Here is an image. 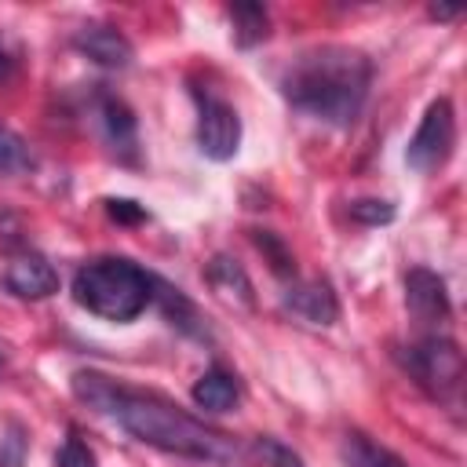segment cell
<instances>
[{
	"instance_id": "obj_1",
	"label": "cell",
	"mask_w": 467,
	"mask_h": 467,
	"mask_svg": "<svg viewBox=\"0 0 467 467\" xmlns=\"http://www.w3.org/2000/svg\"><path fill=\"white\" fill-rule=\"evenodd\" d=\"M73 394L88 409H95L99 416L113 420L120 431H128L131 438H139L142 445H153L161 452L186 456V460H204V463H226L237 452L226 434H219V431L204 427L201 420L186 416L168 398H161L153 390L124 387V383H117L102 372H77L73 376Z\"/></svg>"
},
{
	"instance_id": "obj_2",
	"label": "cell",
	"mask_w": 467,
	"mask_h": 467,
	"mask_svg": "<svg viewBox=\"0 0 467 467\" xmlns=\"http://www.w3.org/2000/svg\"><path fill=\"white\" fill-rule=\"evenodd\" d=\"M372 84V62L343 44H325L292 58L281 73V95L306 117L347 128L358 120Z\"/></svg>"
},
{
	"instance_id": "obj_3",
	"label": "cell",
	"mask_w": 467,
	"mask_h": 467,
	"mask_svg": "<svg viewBox=\"0 0 467 467\" xmlns=\"http://www.w3.org/2000/svg\"><path fill=\"white\" fill-rule=\"evenodd\" d=\"M73 299L106 321H135L153 299V277L120 255H99L73 274Z\"/></svg>"
},
{
	"instance_id": "obj_4",
	"label": "cell",
	"mask_w": 467,
	"mask_h": 467,
	"mask_svg": "<svg viewBox=\"0 0 467 467\" xmlns=\"http://www.w3.org/2000/svg\"><path fill=\"white\" fill-rule=\"evenodd\" d=\"M456 142V117H452V102L449 99H434L416 128V135L405 146V161L416 171H434L449 161Z\"/></svg>"
},
{
	"instance_id": "obj_5",
	"label": "cell",
	"mask_w": 467,
	"mask_h": 467,
	"mask_svg": "<svg viewBox=\"0 0 467 467\" xmlns=\"http://www.w3.org/2000/svg\"><path fill=\"white\" fill-rule=\"evenodd\" d=\"M405 365L438 398H449L456 390V383H460V372H463V358H460L456 343L445 339V336H427L420 347L409 350V361Z\"/></svg>"
},
{
	"instance_id": "obj_6",
	"label": "cell",
	"mask_w": 467,
	"mask_h": 467,
	"mask_svg": "<svg viewBox=\"0 0 467 467\" xmlns=\"http://www.w3.org/2000/svg\"><path fill=\"white\" fill-rule=\"evenodd\" d=\"M241 146V117L230 102L223 99H204L201 102V117H197V150L208 161H230Z\"/></svg>"
},
{
	"instance_id": "obj_7",
	"label": "cell",
	"mask_w": 467,
	"mask_h": 467,
	"mask_svg": "<svg viewBox=\"0 0 467 467\" xmlns=\"http://www.w3.org/2000/svg\"><path fill=\"white\" fill-rule=\"evenodd\" d=\"M4 285L22 296V299H47L51 292H58V274L55 266L36 255V252H22L7 263V274H4Z\"/></svg>"
},
{
	"instance_id": "obj_8",
	"label": "cell",
	"mask_w": 467,
	"mask_h": 467,
	"mask_svg": "<svg viewBox=\"0 0 467 467\" xmlns=\"http://www.w3.org/2000/svg\"><path fill=\"white\" fill-rule=\"evenodd\" d=\"M405 303L420 321H445L449 317L445 281L427 266H416L405 274Z\"/></svg>"
},
{
	"instance_id": "obj_9",
	"label": "cell",
	"mask_w": 467,
	"mask_h": 467,
	"mask_svg": "<svg viewBox=\"0 0 467 467\" xmlns=\"http://www.w3.org/2000/svg\"><path fill=\"white\" fill-rule=\"evenodd\" d=\"M77 51H84L91 62L106 66V69H124L131 66V40L124 33H117L113 26H84L77 33Z\"/></svg>"
},
{
	"instance_id": "obj_10",
	"label": "cell",
	"mask_w": 467,
	"mask_h": 467,
	"mask_svg": "<svg viewBox=\"0 0 467 467\" xmlns=\"http://www.w3.org/2000/svg\"><path fill=\"white\" fill-rule=\"evenodd\" d=\"M285 306L296 317L310 321V325H332L339 317V303H336V296H332V288L325 281H299V285H292L285 292Z\"/></svg>"
},
{
	"instance_id": "obj_11",
	"label": "cell",
	"mask_w": 467,
	"mask_h": 467,
	"mask_svg": "<svg viewBox=\"0 0 467 467\" xmlns=\"http://www.w3.org/2000/svg\"><path fill=\"white\" fill-rule=\"evenodd\" d=\"M99 120L106 131V142L113 146V153H120L124 161H135V117L120 99H102L99 106Z\"/></svg>"
},
{
	"instance_id": "obj_12",
	"label": "cell",
	"mask_w": 467,
	"mask_h": 467,
	"mask_svg": "<svg viewBox=\"0 0 467 467\" xmlns=\"http://www.w3.org/2000/svg\"><path fill=\"white\" fill-rule=\"evenodd\" d=\"M190 394H193V405H201L204 412H230L237 405V398H241L237 379L230 372H223V368H208L204 376H197Z\"/></svg>"
},
{
	"instance_id": "obj_13",
	"label": "cell",
	"mask_w": 467,
	"mask_h": 467,
	"mask_svg": "<svg viewBox=\"0 0 467 467\" xmlns=\"http://www.w3.org/2000/svg\"><path fill=\"white\" fill-rule=\"evenodd\" d=\"M208 281H212V288H215L223 299L241 303V306H252V281L244 277V270L237 266V259L215 255L212 266H208Z\"/></svg>"
},
{
	"instance_id": "obj_14",
	"label": "cell",
	"mask_w": 467,
	"mask_h": 467,
	"mask_svg": "<svg viewBox=\"0 0 467 467\" xmlns=\"http://www.w3.org/2000/svg\"><path fill=\"white\" fill-rule=\"evenodd\" d=\"M343 463L347 467H405L390 449L376 445L365 434H347V441H343Z\"/></svg>"
},
{
	"instance_id": "obj_15",
	"label": "cell",
	"mask_w": 467,
	"mask_h": 467,
	"mask_svg": "<svg viewBox=\"0 0 467 467\" xmlns=\"http://www.w3.org/2000/svg\"><path fill=\"white\" fill-rule=\"evenodd\" d=\"M230 18H234V36H237V44L241 47H248V44H255V40H263L270 29V18H266V11L259 7V4H237V7H230Z\"/></svg>"
},
{
	"instance_id": "obj_16",
	"label": "cell",
	"mask_w": 467,
	"mask_h": 467,
	"mask_svg": "<svg viewBox=\"0 0 467 467\" xmlns=\"http://www.w3.org/2000/svg\"><path fill=\"white\" fill-rule=\"evenodd\" d=\"M29 168H33L29 146L11 128H0V175H22Z\"/></svg>"
},
{
	"instance_id": "obj_17",
	"label": "cell",
	"mask_w": 467,
	"mask_h": 467,
	"mask_svg": "<svg viewBox=\"0 0 467 467\" xmlns=\"http://www.w3.org/2000/svg\"><path fill=\"white\" fill-rule=\"evenodd\" d=\"M252 452L259 456V463L263 467H303V460H299V452H292V445H285V441H277V438H255L252 441Z\"/></svg>"
},
{
	"instance_id": "obj_18",
	"label": "cell",
	"mask_w": 467,
	"mask_h": 467,
	"mask_svg": "<svg viewBox=\"0 0 467 467\" xmlns=\"http://www.w3.org/2000/svg\"><path fill=\"white\" fill-rule=\"evenodd\" d=\"M350 219L354 223H365V226H379V223H390L394 219V208L387 201H372V197H361L350 204Z\"/></svg>"
},
{
	"instance_id": "obj_19",
	"label": "cell",
	"mask_w": 467,
	"mask_h": 467,
	"mask_svg": "<svg viewBox=\"0 0 467 467\" xmlns=\"http://www.w3.org/2000/svg\"><path fill=\"white\" fill-rule=\"evenodd\" d=\"M58 467H95V452L80 438H66V445L58 452Z\"/></svg>"
},
{
	"instance_id": "obj_20",
	"label": "cell",
	"mask_w": 467,
	"mask_h": 467,
	"mask_svg": "<svg viewBox=\"0 0 467 467\" xmlns=\"http://www.w3.org/2000/svg\"><path fill=\"white\" fill-rule=\"evenodd\" d=\"M131 204H135V201H109V212L120 215V219H142V212L131 208Z\"/></svg>"
},
{
	"instance_id": "obj_21",
	"label": "cell",
	"mask_w": 467,
	"mask_h": 467,
	"mask_svg": "<svg viewBox=\"0 0 467 467\" xmlns=\"http://www.w3.org/2000/svg\"><path fill=\"white\" fill-rule=\"evenodd\" d=\"M456 7H431V18H456Z\"/></svg>"
},
{
	"instance_id": "obj_22",
	"label": "cell",
	"mask_w": 467,
	"mask_h": 467,
	"mask_svg": "<svg viewBox=\"0 0 467 467\" xmlns=\"http://www.w3.org/2000/svg\"><path fill=\"white\" fill-rule=\"evenodd\" d=\"M7 73V51H4V44H0V77Z\"/></svg>"
}]
</instances>
